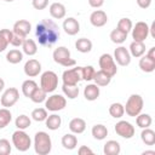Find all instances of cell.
Returning <instances> with one entry per match:
<instances>
[{"label":"cell","mask_w":155,"mask_h":155,"mask_svg":"<svg viewBox=\"0 0 155 155\" xmlns=\"http://www.w3.org/2000/svg\"><path fill=\"white\" fill-rule=\"evenodd\" d=\"M147 154H153V155H155V151H154V150H145V151H143V155H147Z\"/></svg>","instance_id":"52"},{"label":"cell","mask_w":155,"mask_h":155,"mask_svg":"<svg viewBox=\"0 0 155 155\" xmlns=\"http://www.w3.org/2000/svg\"><path fill=\"white\" fill-rule=\"evenodd\" d=\"M81 80V67H74L70 69H67L62 74V81L63 85L68 86H75Z\"/></svg>","instance_id":"8"},{"label":"cell","mask_w":155,"mask_h":155,"mask_svg":"<svg viewBox=\"0 0 155 155\" xmlns=\"http://www.w3.org/2000/svg\"><path fill=\"white\" fill-rule=\"evenodd\" d=\"M114 130H115L117 136H120L122 138H126V139H131L134 136V132H136L134 126L131 122L125 121V120H121V121L116 122Z\"/></svg>","instance_id":"10"},{"label":"cell","mask_w":155,"mask_h":155,"mask_svg":"<svg viewBox=\"0 0 155 155\" xmlns=\"http://www.w3.org/2000/svg\"><path fill=\"white\" fill-rule=\"evenodd\" d=\"M35 35L40 45L50 47L59 38V28L52 19H42L36 24Z\"/></svg>","instance_id":"1"},{"label":"cell","mask_w":155,"mask_h":155,"mask_svg":"<svg viewBox=\"0 0 155 155\" xmlns=\"http://www.w3.org/2000/svg\"><path fill=\"white\" fill-rule=\"evenodd\" d=\"M109 114H110L113 117H115V119H120V117H122L124 114H125L124 105H122L121 103H119V102L110 104V107H109Z\"/></svg>","instance_id":"35"},{"label":"cell","mask_w":155,"mask_h":155,"mask_svg":"<svg viewBox=\"0 0 155 155\" xmlns=\"http://www.w3.org/2000/svg\"><path fill=\"white\" fill-rule=\"evenodd\" d=\"M67 105V99L62 94H52L46 98L45 101V108L50 111H59L64 109Z\"/></svg>","instance_id":"9"},{"label":"cell","mask_w":155,"mask_h":155,"mask_svg":"<svg viewBox=\"0 0 155 155\" xmlns=\"http://www.w3.org/2000/svg\"><path fill=\"white\" fill-rule=\"evenodd\" d=\"M50 15L52 18L54 19H62L65 17V13H67V10H65V6L61 2H52L50 5Z\"/></svg>","instance_id":"18"},{"label":"cell","mask_w":155,"mask_h":155,"mask_svg":"<svg viewBox=\"0 0 155 155\" xmlns=\"http://www.w3.org/2000/svg\"><path fill=\"white\" fill-rule=\"evenodd\" d=\"M90 22L93 27H97V28L103 27L108 22V16L103 10H94L90 15Z\"/></svg>","instance_id":"15"},{"label":"cell","mask_w":155,"mask_h":155,"mask_svg":"<svg viewBox=\"0 0 155 155\" xmlns=\"http://www.w3.org/2000/svg\"><path fill=\"white\" fill-rule=\"evenodd\" d=\"M154 52H155V47H151L150 50H149V52L148 53H145L148 57H150V58H154L155 59V54H154Z\"/></svg>","instance_id":"50"},{"label":"cell","mask_w":155,"mask_h":155,"mask_svg":"<svg viewBox=\"0 0 155 155\" xmlns=\"http://www.w3.org/2000/svg\"><path fill=\"white\" fill-rule=\"evenodd\" d=\"M98 64H99V68L101 70H103L104 73H107L108 75H110L111 78L114 75H116L117 73V68H116V63L114 61V57L109 53H103L101 57H99V61H98Z\"/></svg>","instance_id":"7"},{"label":"cell","mask_w":155,"mask_h":155,"mask_svg":"<svg viewBox=\"0 0 155 155\" xmlns=\"http://www.w3.org/2000/svg\"><path fill=\"white\" fill-rule=\"evenodd\" d=\"M31 5L35 10H44L48 5V0H31Z\"/></svg>","instance_id":"45"},{"label":"cell","mask_w":155,"mask_h":155,"mask_svg":"<svg viewBox=\"0 0 155 155\" xmlns=\"http://www.w3.org/2000/svg\"><path fill=\"white\" fill-rule=\"evenodd\" d=\"M61 143H62L64 149L73 150L78 145V138H76V136H74V133H67V134H64L62 137Z\"/></svg>","instance_id":"25"},{"label":"cell","mask_w":155,"mask_h":155,"mask_svg":"<svg viewBox=\"0 0 155 155\" xmlns=\"http://www.w3.org/2000/svg\"><path fill=\"white\" fill-rule=\"evenodd\" d=\"M46 96H47V93H46L41 87H36L35 91L31 93L30 99H31L34 103H42V102L46 101V98H47Z\"/></svg>","instance_id":"40"},{"label":"cell","mask_w":155,"mask_h":155,"mask_svg":"<svg viewBox=\"0 0 155 155\" xmlns=\"http://www.w3.org/2000/svg\"><path fill=\"white\" fill-rule=\"evenodd\" d=\"M24 74L28 78H35L41 73V63L34 58L29 59L24 64Z\"/></svg>","instance_id":"14"},{"label":"cell","mask_w":155,"mask_h":155,"mask_svg":"<svg viewBox=\"0 0 155 155\" xmlns=\"http://www.w3.org/2000/svg\"><path fill=\"white\" fill-rule=\"evenodd\" d=\"M140 139L145 145H154L155 144V132L149 127L143 128V131L140 133Z\"/></svg>","instance_id":"31"},{"label":"cell","mask_w":155,"mask_h":155,"mask_svg":"<svg viewBox=\"0 0 155 155\" xmlns=\"http://www.w3.org/2000/svg\"><path fill=\"white\" fill-rule=\"evenodd\" d=\"M36 87H38V84H36L34 80L28 79V80L23 81V84H22V93H23L25 97L30 98L31 93L35 91Z\"/></svg>","instance_id":"34"},{"label":"cell","mask_w":155,"mask_h":155,"mask_svg":"<svg viewBox=\"0 0 155 155\" xmlns=\"http://www.w3.org/2000/svg\"><path fill=\"white\" fill-rule=\"evenodd\" d=\"M30 29H31V24L25 21V19H19L17 21L15 24H13V28H12V31L17 35H21L23 38H27V35L30 33Z\"/></svg>","instance_id":"17"},{"label":"cell","mask_w":155,"mask_h":155,"mask_svg":"<svg viewBox=\"0 0 155 155\" xmlns=\"http://www.w3.org/2000/svg\"><path fill=\"white\" fill-rule=\"evenodd\" d=\"M52 149V140L47 132L39 131L34 137V150L39 155H47Z\"/></svg>","instance_id":"2"},{"label":"cell","mask_w":155,"mask_h":155,"mask_svg":"<svg viewBox=\"0 0 155 155\" xmlns=\"http://www.w3.org/2000/svg\"><path fill=\"white\" fill-rule=\"evenodd\" d=\"M12 120V114L8 110V108H2L0 109V130L5 128Z\"/></svg>","instance_id":"37"},{"label":"cell","mask_w":155,"mask_h":155,"mask_svg":"<svg viewBox=\"0 0 155 155\" xmlns=\"http://www.w3.org/2000/svg\"><path fill=\"white\" fill-rule=\"evenodd\" d=\"M62 91L65 94V97H68L69 99H75L79 96V87H78V85H75V86L63 85L62 86Z\"/></svg>","instance_id":"39"},{"label":"cell","mask_w":155,"mask_h":155,"mask_svg":"<svg viewBox=\"0 0 155 155\" xmlns=\"http://www.w3.org/2000/svg\"><path fill=\"white\" fill-rule=\"evenodd\" d=\"M15 125H16V127L18 130H25L31 125V120H30V117L28 115L22 114L19 116H17V119L15 120Z\"/></svg>","instance_id":"38"},{"label":"cell","mask_w":155,"mask_h":155,"mask_svg":"<svg viewBox=\"0 0 155 155\" xmlns=\"http://www.w3.org/2000/svg\"><path fill=\"white\" fill-rule=\"evenodd\" d=\"M114 61L121 65V67H126L131 63V54L130 51L125 47V46H119L115 48L114 51Z\"/></svg>","instance_id":"13"},{"label":"cell","mask_w":155,"mask_h":155,"mask_svg":"<svg viewBox=\"0 0 155 155\" xmlns=\"http://www.w3.org/2000/svg\"><path fill=\"white\" fill-rule=\"evenodd\" d=\"M143 105H144V102H143V98L140 94H131L126 102V105H124V109H125V113L128 115V116H132V117H136L138 114L142 113V109H143Z\"/></svg>","instance_id":"3"},{"label":"cell","mask_w":155,"mask_h":155,"mask_svg":"<svg viewBox=\"0 0 155 155\" xmlns=\"http://www.w3.org/2000/svg\"><path fill=\"white\" fill-rule=\"evenodd\" d=\"M94 68L92 65H86V67H81V80H85V81H91L93 80V76H94Z\"/></svg>","instance_id":"43"},{"label":"cell","mask_w":155,"mask_h":155,"mask_svg":"<svg viewBox=\"0 0 155 155\" xmlns=\"http://www.w3.org/2000/svg\"><path fill=\"white\" fill-rule=\"evenodd\" d=\"M22 50H23V53H25L28 56H34L38 52V45L33 39L25 38L22 44Z\"/></svg>","instance_id":"30"},{"label":"cell","mask_w":155,"mask_h":155,"mask_svg":"<svg viewBox=\"0 0 155 155\" xmlns=\"http://www.w3.org/2000/svg\"><path fill=\"white\" fill-rule=\"evenodd\" d=\"M13 31L10 29H0V52L5 51L11 42Z\"/></svg>","instance_id":"24"},{"label":"cell","mask_w":155,"mask_h":155,"mask_svg":"<svg viewBox=\"0 0 155 155\" xmlns=\"http://www.w3.org/2000/svg\"><path fill=\"white\" fill-rule=\"evenodd\" d=\"M78 153H79V155H87V154L92 155V154H93L92 149H90V148H88V147H86V145H81V147L79 148Z\"/></svg>","instance_id":"47"},{"label":"cell","mask_w":155,"mask_h":155,"mask_svg":"<svg viewBox=\"0 0 155 155\" xmlns=\"http://www.w3.org/2000/svg\"><path fill=\"white\" fill-rule=\"evenodd\" d=\"M4 87H5V81H4V80L0 78V92L4 90Z\"/></svg>","instance_id":"51"},{"label":"cell","mask_w":155,"mask_h":155,"mask_svg":"<svg viewBox=\"0 0 155 155\" xmlns=\"http://www.w3.org/2000/svg\"><path fill=\"white\" fill-rule=\"evenodd\" d=\"M19 98V92L16 87H10L5 90V92L1 96V105L5 108H11L13 107Z\"/></svg>","instance_id":"12"},{"label":"cell","mask_w":155,"mask_h":155,"mask_svg":"<svg viewBox=\"0 0 155 155\" xmlns=\"http://www.w3.org/2000/svg\"><path fill=\"white\" fill-rule=\"evenodd\" d=\"M127 35H128V34H126V33L121 31L120 29L115 28V29H113V30H111V33H110L109 38H110V40H111L114 44L120 45V44H122V42H125V41H126Z\"/></svg>","instance_id":"33"},{"label":"cell","mask_w":155,"mask_h":155,"mask_svg":"<svg viewBox=\"0 0 155 155\" xmlns=\"http://www.w3.org/2000/svg\"><path fill=\"white\" fill-rule=\"evenodd\" d=\"M136 1L140 8H148L151 5V0H136Z\"/></svg>","instance_id":"49"},{"label":"cell","mask_w":155,"mask_h":155,"mask_svg":"<svg viewBox=\"0 0 155 155\" xmlns=\"http://www.w3.org/2000/svg\"><path fill=\"white\" fill-rule=\"evenodd\" d=\"M22 59H23V52L17 48L10 50L6 53V61L11 64H18L19 62H22Z\"/></svg>","instance_id":"32"},{"label":"cell","mask_w":155,"mask_h":155,"mask_svg":"<svg viewBox=\"0 0 155 155\" xmlns=\"http://www.w3.org/2000/svg\"><path fill=\"white\" fill-rule=\"evenodd\" d=\"M75 48L81 53H88L92 50V41L86 38H80L75 42Z\"/></svg>","instance_id":"29"},{"label":"cell","mask_w":155,"mask_h":155,"mask_svg":"<svg viewBox=\"0 0 155 155\" xmlns=\"http://www.w3.org/2000/svg\"><path fill=\"white\" fill-rule=\"evenodd\" d=\"M132 27H133L132 21H131L130 18H126V17H124V18L119 19L117 25H116V28H117V29H120L121 31H124V33H126V34H128V33L131 31Z\"/></svg>","instance_id":"42"},{"label":"cell","mask_w":155,"mask_h":155,"mask_svg":"<svg viewBox=\"0 0 155 155\" xmlns=\"http://www.w3.org/2000/svg\"><path fill=\"white\" fill-rule=\"evenodd\" d=\"M88 4H90V6L93 7V8H99V7L103 6L104 0H88Z\"/></svg>","instance_id":"48"},{"label":"cell","mask_w":155,"mask_h":155,"mask_svg":"<svg viewBox=\"0 0 155 155\" xmlns=\"http://www.w3.org/2000/svg\"><path fill=\"white\" fill-rule=\"evenodd\" d=\"M69 130L74 134H80L86 130V121L81 117H74L69 122Z\"/></svg>","instance_id":"20"},{"label":"cell","mask_w":155,"mask_h":155,"mask_svg":"<svg viewBox=\"0 0 155 155\" xmlns=\"http://www.w3.org/2000/svg\"><path fill=\"white\" fill-rule=\"evenodd\" d=\"M48 116L46 108H36L31 111V119L38 121V122H42L46 120V117Z\"/></svg>","instance_id":"41"},{"label":"cell","mask_w":155,"mask_h":155,"mask_svg":"<svg viewBox=\"0 0 155 155\" xmlns=\"http://www.w3.org/2000/svg\"><path fill=\"white\" fill-rule=\"evenodd\" d=\"M52 57H53V61L57 63V64H61L65 68H71L76 64L75 59H73L70 57V51L64 47V46H59L57 47L53 53H52Z\"/></svg>","instance_id":"4"},{"label":"cell","mask_w":155,"mask_h":155,"mask_svg":"<svg viewBox=\"0 0 155 155\" xmlns=\"http://www.w3.org/2000/svg\"><path fill=\"white\" fill-rule=\"evenodd\" d=\"M139 58H140L139 59V68H140L142 71H144V73H151V71L155 70V59L154 58H150L147 54L145 56L143 54Z\"/></svg>","instance_id":"22"},{"label":"cell","mask_w":155,"mask_h":155,"mask_svg":"<svg viewBox=\"0 0 155 155\" xmlns=\"http://www.w3.org/2000/svg\"><path fill=\"white\" fill-rule=\"evenodd\" d=\"M45 124H46V127L51 131H56L61 127L62 125V119L59 115L57 114H52V115H48L45 120Z\"/></svg>","instance_id":"28"},{"label":"cell","mask_w":155,"mask_h":155,"mask_svg":"<svg viewBox=\"0 0 155 155\" xmlns=\"http://www.w3.org/2000/svg\"><path fill=\"white\" fill-rule=\"evenodd\" d=\"M91 133H92V136H93L94 139H97V140H103V139H105L107 136H108V128H107L104 125H102V124H97V125H94V126L92 127Z\"/></svg>","instance_id":"26"},{"label":"cell","mask_w":155,"mask_h":155,"mask_svg":"<svg viewBox=\"0 0 155 155\" xmlns=\"http://www.w3.org/2000/svg\"><path fill=\"white\" fill-rule=\"evenodd\" d=\"M132 39L133 41H145V39L149 36V25L145 22H137L132 27Z\"/></svg>","instance_id":"11"},{"label":"cell","mask_w":155,"mask_h":155,"mask_svg":"<svg viewBox=\"0 0 155 155\" xmlns=\"http://www.w3.org/2000/svg\"><path fill=\"white\" fill-rule=\"evenodd\" d=\"M101 94V90H99V86L96 85V84H88L85 88H84V97L92 102V101H96Z\"/></svg>","instance_id":"19"},{"label":"cell","mask_w":155,"mask_h":155,"mask_svg":"<svg viewBox=\"0 0 155 155\" xmlns=\"http://www.w3.org/2000/svg\"><path fill=\"white\" fill-rule=\"evenodd\" d=\"M12 150V147L10 144V142L5 138L0 139V155H8Z\"/></svg>","instance_id":"44"},{"label":"cell","mask_w":155,"mask_h":155,"mask_svg":"<svg viewBox=\"0 0 155 155\" xmlns=\"http://www.w3.org/2000/svg\"><path fill=\"white\" fill-rule=\"evenodd\" d=\"M151 122H153V119H151V116L149 115V114H138L137 116H136V124H137V126L138 127H140V128H147V127H149L150 125H151Z\"/></svg>","instance_id":"36"},{"label":"cell","mask_w":155,"mask_h":155,"mask_svg":"<svg viewBox=\"0 0 155 155\" xmlns=\"http://www.w3.org/2000/svg\"><path fill=\"white\" fill-rule=\"evenodd\" d=\"M63 29L68 35H76L80 31V23L74 17H68L63 22Z\"/></svg>","instance_id":"16"},{"label":"cell","mask_w":155,"mask_h":155,"mask_svg":"<svg viewBox=\"0 0 155 155\" xmlns=\"http://www.w3.org/2000/svg\"><path fill=\"white\" fill-rule=\"evenodd\" d=\"M12 144L18 151H27L31 147V139L24 130H17L12 133Z\"/></svg>","instance_id":"6"},{"label":"cell","mask_w":155,"mask_h":155,"mask_svg":"<svg viewBox=\"0 0 155 155\" xmlns=\"http://www.w3.org/2000/svg\"><path fill=\"white\" fill-rule=\"evenodd\" d=\"M121 151V147H120V143L116 142V140H108L104 147H103V153L105 155H119Z\"/></svg>","instance_id":"23"},{"label":"cell","mask_w":155,"mask_h":155,"mask_svg":"<svg viewBox=\"0 0 155 155\" xmlns=\"http://www.w3.org/2000/svg\"><path fill=\"white\" fill-rule=\"evenodd\" d=\"M40 87L46 93L53 92L58 87V76H57V74L52 70L44 71L41 74V78H40Z\"/></svg>","instance_id":"5"},{"label":"cell","mask_w":155,"mask_h":155,"mask_svg":"<svg viewBox=\"0 0 155 155\" xmlns=\"http://www.w3.org/2000/svg\"><path fill=\"white\" fill-rule=\"evenodd\" d=\"M24 39H25V38H23V36L17 35V34H15V33H13L12 39H11V42H10V44H11L12 46H15V47H19V46H22V44H23Z\"/></svg>","instance_id":"46"},{"label":"cell","mask_w":155,"mask_h":155,"mask_svg":"<svg viewBox=\"0 0 155 155\" xmlns=\"http://www.w3.org/2000/svg\"><path fill=\"white\" fill-rule=\"evenodd\" d=\"M93 81H94V84L98 85V86H107V85L110 84V81H111V76L108 75L107 73H104L103 70L99 69L98 71L94 73Z\"/></svg>","instance_id":"27"},{"label":"cell","mask_w":155,"mask_h":155,"mask_svg":"<svg viewBox=\"0 0 155 155\" xmlns=\"http://www.w3.org/2000/svg\"><path fill=\"white\" fill-rule=\"evenodd\" d=\"M128 51H130L131 57L139 58L145 53V44L143 41H132Z\"/></svg>","instance_id":"21"},{"label":"cell","mask_w":155,"mask_h":155,"mask_svg":"<svg viewBox=\"0 0 155 155\" xmlns=\"http://www.w3.org/2000/svg\"><path fill=\"white\" fill-rule=\"evenodd\" d=\"M4 1H7V2H11V1H13V0H4Z\"/></svg>","instance_id":"53"}]
</instances>
